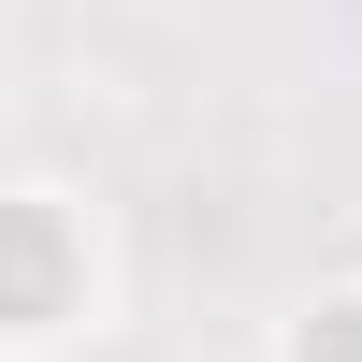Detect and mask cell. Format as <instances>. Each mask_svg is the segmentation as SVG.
Returning <instances> with one entry per match:
<instances>
[{
	"mask_svg": "<svg viewBox=\"0 0 362 362\" xmlns=\"http://www.w3.org/2000/svg\"><path fill=\"white\" fill-rule=\"evenodd\" d=\"M58 290H73L58 218H44V203H0V319H58Z\"/></svg>",
	"mask_w": 362,
	"mask_h": 362,
	"instance_id": "cell-1",
	"label": "cell"
}]
</instances>
